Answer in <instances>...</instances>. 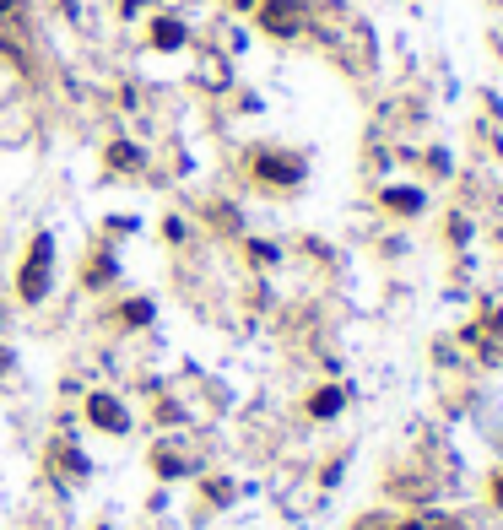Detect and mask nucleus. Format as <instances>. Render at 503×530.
Returning a JSON list of instances; mask_svg holds the SVG:
<instances>
[{"mask_svg":"<svg viewBox=\"0 0 503 530\" xmlns=\"http://www.w3.org/2000/svg\"><path fill=\"white\" fill-rule=\"evenodd\" d=\"M493 330H498V336H503V309H493Z\"/></svg>","mask_w":503,"mask_h":530,"instance_id":"nucleus-11","label":"nucleus"},{"mask_svg":"<svg viewBox=\"0 0 503 530\" xmlns=\"http://www.w3.org/2000/svg\"><path fill=\"white\" fill-rule=\"evenodd\" d=\"M498 503H503V476H498Z\"/></svg>","mask_w":503,"mask_h":530,"instance_id":"nucleus-12","label":"nucleus"},{"mask_svg":"<svg viewBox=\"0 0 503 530\" xmlns=\"http://www.w3.org/2000/svg\"><path fill=\"white\" fill-rule=\"evenodd\" d=\"M152 320V303H125V325H147Z\"/></svg>","mask_w":503,"mask_h":530,"instance_id":"nucleus-9","label":"nucleus"},{"mask_svg":"<svg viewBox=\"0 0 503 530\" xmlns=\"http://www.w3.org/2000/svg\"><path fill=\"white\" fill-rule=\"evenodd\" d=\"M92 422H98V428H109V433H125L130 428V417L119 412L114 395H92Z\"/></svg>","mask_w":503,"mask_h":530,"instance_id":"nucleus-5","label":"nucleus"},{"mask_svg":"<svg viewBox=\"0 0 503 530\" xmlns=\"http://www.w3.org/2000/svg\"><path fill=\"white\" fill-rule=\"evenodd\" d=\"M341 401H347L341 390H320V395L309 401V412H314V417H336V412H341Z\"/></svg>","mask_w":503,"mask_h":530,"instance_id":"nucleus-7","label":"nucleus"},{"mask_svg":"<svg viewBox=\"0 0 503 530\" xmlns=\"http://www.w3.org/2000/svg\"><path fill=\"white\" fill-rule=\"evenodd\" d=\"M11 11H17V0H0V17H11Z\"/></svg>","mask_w":503,"mask_h":530,"instance_id":"nucleus-10","label":"nucleus"},{"mask_svg":"<svg viewBox=\"0 0 503 530\" xmlns=\"http://www.w3.org/2000/svg\"><path fill=\"white\" fill-rule=\"evenodd\" d=\"M260 28L271 38H298L309 28V11H303L298 0H260Z\"/></svg>","mask_w":503,"mask_h":530,"instance_id":"nucleus-2","label":"nucleus"},{"mask_svg":"<svg viewBox=\"0 0 503 530\" xmlns=\"http://www.w3.org/2000/svg\"><path fill=\"white\" fill-rule=\"evenodd\" d=\"M255 168H260V179H271V184H298V179H303V163H298V157H276V152H266Z\"/></svg>","mask_w":503,"mask_h":530,"instance_id":"nucleus-3","label":"nucleus"},{"mask_svg":"<svg viewBox=\"0 0 503 530\" xmlns=\"http://www.w3.org/2000/svg\"><path fill=\"white\" fill-rule=\"evenodd\" d=\"M422 206H428V195L412 190V184H395V190H385V211H395V217H417Z\"/></svg>","mask_w":503,"mask_h":530,"instance_id":"nucleus-4","label":"nucleus"},{"mask_svg":"<svg viewBox=\"0 0 503 530\" xmlns=\"http://www.w3.org/2000/svg\"><path fill=\"white\" fill-rule=\"evenodd\" d=\"M49 276H55V238L38 233L33 249H28V260H22V271H17L22 303H44L49 298Z\"/></svg>","mask_w":503,"mask_h":530,"instance_id":"nucleus-1","label":"nucleus"},{"mask_svg":"<svg viewBox=\"0 0 503 530\" xmlns=\"http://www.w3.org/2000/svg\"><path fill=\"white\" fill-rule=\"evenodd\" d=\"M406 530H417V525H406Z\"/></svg>","mask_w":503,"mask_h":530,"instance_id":"nucleus-13","label":"nucleus"},{"mask_svg":"<svg viewBox=\"0 0 503 530\" xmlns=\"http://www.w3.org/2000/svg\"><path fill=\"white\" fill-rule=\"evenodd\" d=\"M109 163H114V168H136V163H141V152L130 147V141H114V147H109Z\"/></svg>","mask_w":503,"mask_h":530,"instance_id":"nucleus-8","label":"nucleus"},{"mask_svg":"<svg viewBox=\"0 0 503 530\" xmlns=\"http://www.w3.org/2000/svg\"><path fill=\"white\" fill-rule=\"evenodd\" d=\"M184 38H190V33H184V22H157V28H152V49H184Z\"/></svg>","mask_w":503,"mask_h":530,"instance_id":"nucleus-6","label":"nucleus"}]
</instances>
